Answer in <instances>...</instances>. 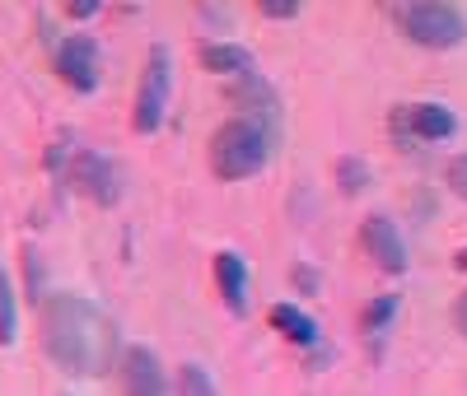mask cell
<instances>
[{
  "label": "cell",
  "mask_w": 467,
  "mask_h": 396,
  "mask_svg": "<svg viewBox=\"0 0 467 396\" xmlns=\"http://www.w3.org/2000/svg\"><path fill=\"white\" fill-rule=\"evenodd\" d=\"M37 336L43 354L66 378H103L122 364V331L117 322L85 294L52 289L37 303Z\"/></svg>",
  "instance_id": "cell-1"
},
{
  "label": "cell",
  "mask_w": 467,
  "mask_h": 396,
  "mask_svg": "<svg viewBox=\"0 0 467 396\" xmlns=\"http://www.w3.org/2000/svg\"><path fill=\"white\" fill-rule=\"evenodd\" d=\"M276 154V131L262 127V122H248V117H234V122L215 127L211 145H206V158H211V173L220 182H244L253 173H262Z\"/></svg>",
  "instance_id": "cell-2"
},
{
  "label": "cell",
  "mask_w": 467,
  "mask_h": 396,
  "mask_svg": "<svg viewBox=\"0 0 467 396\" xmlns=\"http://www.w3.org/2000/svg\"><path fill=\"white\" fill-rule=\"evenodd\" d=\"M388 19L398 24L407 43L425 52H453L467 43V10L444 0H411V5H388Z\"/></svg>",
  "instance_id": "cell-3"
},
{
  "label": "cell",
  "mask_w": 467,
  "mask_h": 396,
  "mask_svg": "<svg viewBox=\"0 0 467 396\" xmlns=\"http://www.w3.org/2000/svg\"><path fill=\"white\" fill-rule=\"evenodd\" d=\"M169 98H173V56L169 47H150L140 79H136V103H131V131L136 136H154L169 117Z\"/></svg>",
  "instance_id": "cell-4"
},
{
  "label": "cell",
  "mask_w": 467,
  "mask_h": 396,
  "mask_svg": "<svg viewBox=\"0 0 467 396\" xmlns=\"http://www.w3.org/2000/svg\"><path fill=\"white\" fill-rule=\"evenodd\" d=\"M66 182L85 196V201H94V206H117L122 201V191H127V182H122V164H117L112 154H103V149H70V158H66Z\"/></svg>",
  "instance_id": "cell-5"
},
{
  "label": "cell",
  "mask_w": 467,
  "mask_h": 396,
  "mask_svg": "<svg viewBox=\"0 0 467 396\" xmlns=\"http://www.w3.org/2000/svg\"><path fill=\"white\" fill-rule=\"evenodd\" d=\"M388 131H393V140L402 149L435 145V140H449L458 131V117H453V107H444L435 98H425V103H398L393 117H388Z\"/></svg>",
  "instance_id": "cell-6"
},
{
  "label": "cell",
  "mask_w": 467,
  "mask_h": 396,
  "mask_svg": "<svg viewBox=\"0 0 467 396\" xmlns=\"http://www.w3.org/2000/svg\"><path fill=\"white\" fill-rule=\"evenodd\" d=\"M52 66L61 75V85L75 89V94H94L99 79H103V52L89 33H66L52 47Z\"/></svg>",
  "instance_id": "cell-7"
},
{
  "label": "cell",
  "mask_w": 467,
  "mask_h": 396,
  "mask_svg": "<svg viewBox=\"0 0 467 396\" xmlns=\"http://www.w3.org/2000/svg\"><path fill=\"white\" fill-rule=\"evenodd\" d=\"M117 391L122 396H173V382L164 373V360L150 345H127L117 364Z\"/></svg>",
  "instance_id": "cell-8"
},
{
  "label": "cell",
  "mask_w": 467,
  "mask_h": 396,
  "mask_svg": "<svg viewBox=\"0 0 467 396\" xmlns=\"http://www.w3.org/2000/svg\"><path fill=\"white\" fill-rule=\"evenodd\" d=\"M360 248H365V257H369L383 275H407V270H411L407 238H402V228L388 219V215H369V219L360 224Z\"/></svg>",
  "instance_id": "cell-9"
},
{
  "label": "cell",
  "mask_w": 467,
  "mask_h": 396,
  "mask_svg": "<svg viewBox=\"0 0 467 396\" xmlns=\"http://www.w3.org/2000/svg\"><path fill=\"white\" fill-rule=\"evenodd\" d=\"M229 103L239 107L248 122H262L271 131H276V122H281V94L271 89V79L262 70L248 75V79H234V85H229Z\"/></svg>",
  "instance_id": "cell-10"
},
{
  "label": "cell",
  "mask_w": 467,
  "mask_h": 396,
  "mask_svg": "<svg viewBox=\"0 0 467 396\" xmlns=\"http://www.w3.org/2000/svg\"><path fill=\"white\" fill-rule=\"evenodd\" d=\"M202 70H211V75H220V79H248V75H257V61H253V52L248 47H239V43H229V37H215V43H202Z\"/></svg>",
  "instance_id": "cell-11"
},
{
  "label": "cell",
  "mask_w": 467,
  "mask_h": 396,
  "mask_svg": "<svg viewBox=\"0 0 467 396\" xmlns=\"http://www.w3.org/2000/svg\"><path fill=\"white\" fill-rule=\"evenodd\" d=\"M215 289L234 317L248 312V261L239 252H229V248L215 252Z\"/></svg>",
  "instance_id": "cell-12"
},
{
  "label": "cell",
  "mask_w": 467,
  "mask_h": 396,
  "mask_svg": "<svg viewBox=\"0 0 467 396\" xmlns=\"http://www.w3.org/2000/svg\"><path fill=\"white\" fill-rule=\"evenodd\" d=\"M271 327L281 331V340H290L299 350H314L318 345V322L299 303H276V308H271Z\"/></svg>",
  "instance_id": "cell-13"
},
{
  "label": "cell",
  "mask_w": 467,
  "mask_h": 396,
  "mask_svg": "<svg viewBox=\"0 0 467 396\" xmlns=\"http://www.w3.org/2000/svg\"><path fill=\"white\" fill-rule=\"evenodd\" d=\"M19 340V294H15V280L10 270L0 266V345H15Z\"/></svg>",
  "instance_id": "cell-14"
},
{
  "label": "cell",
  "mask_w": 467,
  "mask_h": 396,
  "mask_svg": "<svg viewBox=\"0 0 467 396\" xmlns=\"http://www.w3.org/2000/svg\"><path fill=\"white\" fill-rule=\"evenodd\" d=\"M393 317H398V294H379V299L365 303V312H360V331H365V336H383L388 327H393Z\"/></svg>",
  "instance_id": "cell-15"
},
{
  "label": "cell",
  "mask_w": 467,
  "mask_h": 396,
  "mask_svg": "<svg viewBox=\"0 0 467 396\" xmlns=\"http://www.w3.org/2000/svg\"><path fill=\"white\" fill-rule=\"evenodd\" d=\"M337 187L346 191V196H360L369 182H374V173H369V164L365 158H356V154H346V158H337Z\"/></svg>",
  "instance_id": "cell-16"
},
{
  "label": "cell",
  "mask_w": 467,
  "mask_h": 396,
  "mask_svg": "<svg viewBox=\"0 0 467 396\" xmlns=\"http://www.w3.org/2000/svg\"><path fill=\"white\" fill-rule=\"evenodd\" d=\"M173 396H220V387L202 364H182L178 378H173Z\"/></svg>",
  "instance_id": "cell-17"
},
{
  "label": "cell",
  "mask_w": 467,
  "mask_h": 396,
  "mask_svg": "<svg viewBox=\"0 0 467 396\" xmlns=\"http://www.w3.org/2000/svg\"><path fill=\"white\" fill-rule=\"evenodd\" d=\"M444 182H449L453 196H462V201H467V154H453L449 164H444Z\"/></svg>",
  "instance_id": "cell-18"
},
{
  "label": "cell",
  "mask_w": 467,
  "mask_h": 396,
  "mask_svg": "<svg viewBox=\"0 0 467 396\" xmlns=\"http://www.w3.org/2000/svg\"><path fill=\"white\" fill-rule=\"evenodd\" d=\"M24 275H28V299L43 303V299H47V294H43V266H37V252H33V248H24Z\"/></svg>",
  "instance_id": "cell-19"
},
{
  "label": "cell",
  "mask_w": 467,
  "mask_h": 396,
  "mask_svg": "<svg viewBox=\"0 0 467 396\" xmlns=\"http://www.w3.org/2000/svg\"><path fill=\"white\" fill-rule=\"evenodd\" d=\"M257 15H262V19H299L304 5H299V0H262Z\"/></svg>",
  "instance_id": "cell-20"
},
{
  "label": "cell",
  "mask_w": 467,
  "mask_h": 396,
  "mask_svg": "<svg viewBox=\"0 0 467 396\" xmlns=\"http://www.w3.org/2000/svg\"><path fill=\"white\" fill-rule=\"evenodd\" d=\"M290 285H295L299 294H318V270H314V266H295V270H290Z\"/></svg>",
  "instance_id": "cell-21"
},
{
  "label": "cell",
  "mask_w": 467,
  "mask_h": 396,
  "mask_svg": "<svg viewBox=\"0 0 467 396\" xmlns=\"http://www.w3.org/2000/svg\"><path fill=\"white\" fill-rule=\"evenodd\" d=\"M99 10H103V5H94V0H75V5H66L70 19H94Z\"/></svg>",
  "instance_id": "cell-22"
},
{
  "label": "cell",
  "mask_w": 467,
  "mask_h": 396,
  "mask_svg": "<svg viewBox=\"0 0 467 396\" xmlns=\"http://www.w3.org/2000/svg\"><path fill=\"white\" fill-rule=\"evenodd\" d=\"M453 322H458V331L467 336V294L458 299V308H453Z\"/></svg>",
  "instance_id": "cell-23"
},
{
  "label": "cell",
  "mask_w": 467,
  "mask_h": 396,
  "mask_svg": "<svg viewBox=\"0 0 467 396\" xmlns=\"http://www.w3.org/2000/svg\"><path fill=\"white\" fill-rule=\"evenodd\" d=\"M453 266H458V270L467 275V248H458V252H453Z\"/></svg>",
  "instance_id": "cell-24"
}]
</instances>
